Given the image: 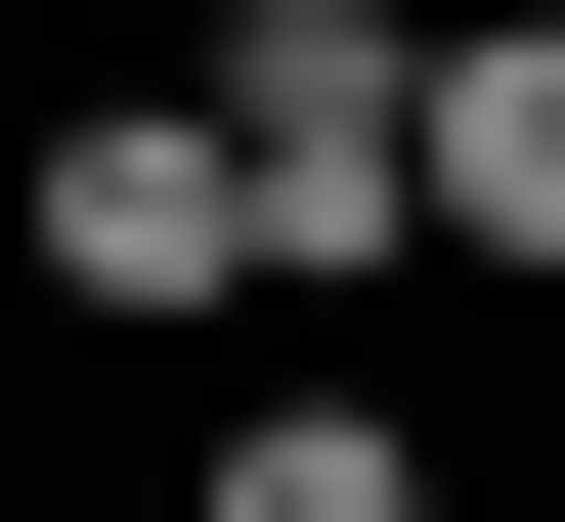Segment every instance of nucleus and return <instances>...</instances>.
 I'll return each mask as SVG.
<instances>
[{"mask_svg":"<svg viewBox=\"0 0 565 522\" xmlns=\"http://www.w3.org/2000/svg\"><path fill=\"white\" fill-rule=\"evenodd\" d=\"M131 522H174V479H131Z\"/></svg>","mask_w":565,"mask_h":522,"instance_id":"39448f33","label":"nucleus"},{"mask_svg":"<svg viewBox=\"0 0 565 522\" xmlns=\"http://www.w3.org/2000/svg\"><path fill=\"white\" fill-rule=\"evenodd\" d=\"M0 262H44L87 349H217V305H305V262H262V131H217V87H87V131L0 174Z\"/></svg>","mask_w":565,"mask_h":522,"instance_id":"f257e3e1","label":"nucleus"},{"mask_svg":"<svg viewBox=\"0 0 565 522\" xmlns=\"http://www.w3.org/2000/svg\"><path fill=\"white\" fill-rule=\"evenodd\" d=\"M217 131H262V262L305 305L435 262V0H217Z\"/></svg>","mask_w":565,"mask_h":522,"instance_id":"f03ea898","label":"nucleus"},{"mask_svg":"<svg viewBox=\"0 0 565 522\" xmlns=\"http://www.w3.org/2000/svg\"><path fill=\"white\" fill-rule=\"evenodd\" d=\"M435 262L565 305V0H435Z\"/></svg>","mask_w":565,"mask_h":522,"instance_id":"7ed1b4c3","label":"nucleus"},{"mask_svg":"<svg viewBox=\"0 0 565 522\" xmlns=\"http://www.w3.org/2000/svg\"><path fill=\"white\" fill-rule=\"evenodd\" d=\"M174 522H435V436H392V392H262V436H217Z\"/></svg>","mask_w":565,"mask_h":522,"instance_id":"20e7f679","label":"nucleus"}]
</instances>
